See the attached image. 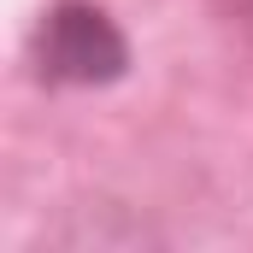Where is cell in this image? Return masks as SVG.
<instances>
[{
  "mask_svg": "<svg viewBox=\"0 0 253 253\" xmlns=\"http://www.w3.org/2000/svg\"><path fill=\"white\" fill-rule=\"evenodd\" d=\"M129 71V42L94 0H53L36 30V77L53 88H100Z\"/></svg>",
  "mask_w": 253,
  "mask_h": 253,
  "instance_id": "6da1fadb",
  "label": "cell"
}]
</instances>
